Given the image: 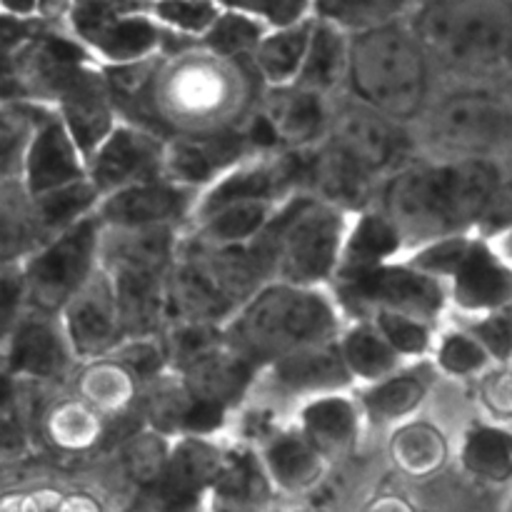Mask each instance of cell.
<instances>
[{
    "instance_id": "6da1fadb",
    "label": "cell",
    "mask_w": 512,
    "mask_h": 512,
    "mask_svg": "<svg viewBox=\"0 0 512 512\" xmlns=\"http://www.w3.org/2000/svg\"><path fill=\"white\" fill-rule=\"evenodd\" d=\"M503 183L495 158H420L380 185L373 208L393 220L405 250L415 253L475 233Z\"/></svg>"
},
{
    "instance_id": "7a4b0ae2",
    "label": "cell",
    "mask_w": 512,
    "mask_h": 512,
    "mask_svg": "<svg viewBox=\"0 0 512 512\" xmlns=\"http://www.w3.org/2000/svg\"><path fill=\"white\" fill-rule=\"evenodd\" d=\"M253 60H225L203 45L163 55L153 80V108L168 140L240 125L263 98Z\"/></svg>"
},
{
    "instance_id": "3957f363",
    "label": "cell",
    "mask_w": 512,
    "mask_h": 512,
    "mask_svg": "<svg viewBox=\"0 0 512 512\" xmlns=\"http://www.w3.org/2000/svg\"><path fill=\"white\" fill-rule=\"evenodd\" d=\"M410 23L435 75L453 83L512 78V0H425Z\"/></svg>"
},
{
    "instance_id": "277c9868",
    "label": "cell",
    "mask_w": 512,
    "mask_h": 512,
    "mask_svg": "<svg viewBox=\"0 0 512 512\" xmlns=\"http://www.w3.org/2000/svg\"><path fill=\"white\" fill-rule=\"evenodd\" d=\"M343 310L325 288L268 283L223 328L225 345L263 370L285 355L338 340Z\"/></svg>"
},
{
    "instance_id": "5b68a950",
    "label": "cell",
    "mask_w": 512,
    "mask_h": 512,
    "mask_svg": "<svg viewBox=\"0 0 512 512\" xmlns=\"http://www.w3.org/2000/svg\"><path fill=\"white\" fill-rule=\"evenodd\" d=\"M433 75L410 20L353 35L345 90L385 118L415 128L433 100Z\"/></svg>"
},
{
    "instance_id": "8992f818",
    "label": "cell",
    "mask_w": 512,
    "mask_h": 512,
    "mask_svg": "<svg viewBox=\"0 0 512 512\" xmlns=\"http://www.w3.org/2000/svg\"><path fill=\"white\" fill-rule=\"evenodd\" d=\"M355 215L313 195L285 200L253 240L270 283L323 288L333 283Z\"/></svg>"
},
{
    "instance_id": "52a82bcc",
    "label": "cell",
    "mask_w": 512,
    "mask_h": 512,
    "mask_svg": "<svg viewBox=\"0 0 512 512\" xmlns=\"http://www.w3.org/2000/svg\"><path fill=\"white\" fill-rule=\"evenodd\" d=\"M268 283L270 275L253 245L198 248L183 240L168 278L170 325L203 323L225 328Z\"/></svg>"
},
{
    "instance_id": "ba28073f",
    "label": "cell",
    "mask_w": 512,
    "mask_h": 512,
    "mask_svg": "<svg viewBox=\"0 0 512 512\" xmlns=\"http://www.w3.org/2000/svg\"><path fill=\"white\" fill-rule=\"evenodd\" d=\"M428 158H495L512 143V93L498 83H453L413 128Z\"/></svg>"
},
{
    "instance_id": "9c48e42d",
    "label": "cell",
    "mask_w": 512,
    "mask_h": 512,
    "mask_svg": "<svg viewBox=\"0 0 512 512\" xmlns=\"http://www.w3.org/2000/svg\"><path fill=\"white\" fill-rule=\"evenodd\" d=\"M408 263L443 280L463 318L512 308V263L480 233L455 235L410 253Z\"/></svg>"
},
{
    "instance_id": "30bf717a",
    "label": "cell",
    "mask_w": 512,
    "mask_h": 512,
    "mask_svg": "<svg viewBox=\"0 0 512 512\" xmlns=\"http://www.w3.org/2000/svg\"><path fill=\"white\" fill-rule=\"evenodd\" d=\"M333 298L343 315L370 320L375 313H400L435 325L448 310L450 290L435 275L423 273L408 260H393L365 273L338 278Z\"/></svg>"
},
{
    "instance_id": "8fae6325",
    "label": "cell",
    "mask_w": 512,
    "mask_h": 512,
    "mask_svg": "<svg viewBox=\"0 0 512 512\" xmlns=\"http://www.w3.org/2000/svg\"><path fill=\"white\" fill-rule=\"evenodd\" d=\"M325 140L378 185L420 160L413 128L385 118L383 113L355 100L348 90L330 100Z\"/></svg>"
},
{
    "instance_id": "7c38bea8",
    "label": "cell",
    "mask_w": 512,
    "mask_h": 512,
    "mask_svg": "<svg viewBox=\"0 0 512 512\" xmlns=\"http://www.w3.org/2000/svg\"><path fill=\"white\" fill-rule=\"evenodd\" d=\"M65 28L100 65H130L168 53L170 35L143 0H75Z\"/></svg>"
},
{
    "instance_id": "4fadbf2b",
    "label": "cell",
    "mask_w": 512,
    "mask_h": 512,
    "mask_svg": "<svg viewBox=\"0 0 512 512\" xmlns=\"http://www.w3.org/2000/svg\"><path fill=\"white\" fill-rule=\"evenodd\" d=\"M103 225L95 215L55 235L23 263L28 310L60 315L100 268Z\"/></svg>"
},
{
    "instance_id": "5bb4252c",
    "label": "cell",
    "mask_w": 512,
    "mask_h": 512,
    "mask_svg": "<svg viewBox=\"0 0 512 512\" xmlns=\"http://www.w3.org/2000/svg\"><path fill=\"white\" fill-rule=\"evenodd\" d=\"M255 155L243 123L210 133L175 135L165 143V180L203 193Z\"/></svg>"
},
{
    "instance_id": "9a60e30c",
    "label": "cell",
    "mask_w": 512,
    "mask_h": 512,
    "mask_svg": "<svg viewBox=\"0 0 512 512\" xmlns=\"http://www.w3.org/2000/svg\"><path fill=\"white\" fill-rule=\"evenodd\" d=\"M73 345L60 315L25 310L5 333V378L20 383H45L68 378L75 365Z\"/></svg>"
},
{
    "instance_id": "2e32d148",
    "label": "cell",
    "mask_w": 512,
    "mask_h": 512,
    "mask_svg": "<svg viewBox=\"0 0 512 512\" xmlns=\"http://www.w3.org/2000/svg\"><path fill=\"white\" fill-rule=\"evenodd\" d=\"M65 335L73 345L75 358L83 363L110 358L125 343L123 318H120L118 295L113 278L100 265L93 278L80 288V293L60 313Z\"/></svg>"
},
{
    "instance_id": "e0dca14e",
    "label": "cell",
    "mask_w": 512,
    "mask_h": 512,
    "mask_svg": "<svg viewBox=\"0 0 512 512\" xmlns=\"http://www.w3.org/2000/svg\"><path fill=\"white\" fill-rule=\"evenodd\" d=\"M165 143L150 130L120 123L88 160V178L103 198L133 185L165 178Z\"/></svg>"
},
{
    "instance_id": "ac0fdd59",
    "label": "cell",
    "mask_w": 512,
    "mask_h": 512,
    "mask_svg": "<svg viewBox=\"0 0 512 512\" xmlns=\"http://www.w3.org/2000/svg\"><path fill=\"white\" fill-rule=\"evenodd\" d=\"M255 383H260V388L278 398H295L303 405L308 400L323 398V395L345 393L355 380L345 365L338 340H330V343L285 355L278 363L260 370Z\"/></svg>"
},
{
    "instance_id": "d6986e66",
    "label": "cell",
    "mask_w": 512,
    "mask_h": 512,
    "mask_svg": "<svg viewBox=\"0 0 512 512\" xmlns=\"http://www.w3.org/2000/svg\"><path fill=\"white\" fill-rule=\"evenodd\" d=\"M198 190L183 188L170 180L133 185L100 200L95 218L103 228H188L198 208Z\"/></svg>"
},
{
    "instance_id": "ffe728a7",
    "label": "cell",
    "mask_w": 512,
    "mask_h": 512,
    "mask_svg": "<svg viewBox=\"0 0 512 512\" xmlns=\"http://www.w3.org/2000/svg\"><path fill=\"white\" fill-rule=\"evenodd\" d=\"M58 113L65 128L70 130L73 140L78 143L85 160L98 153L100 145L113 135L120 125L118 110H115L113 95H110L108 78L103 65H93L85 70L58 100Z\"/></svg>"
},
{
    "instance_id": "44dd1931",
    "label": "cell",
    "mask_w": 512,
    "mask_h": 512,
    "mask_svg": "<svg viewBox=\"0 0 512 512\" xmlns=\"http://www.w3.org/2000/svg\"><path fill=\"white\" fill-rule=\"evenodd\" d=\"M83 178H88V160L55 110L48 120L40 123L30 140L20 183L35 198Z\"/></svg>"
},
{
    "instance_id": "7402d4cb",
    "label": "cell",
    "mask_w": 512,
    "mask_h": 512,
    "mask_svg": "<svg viewBox=\"0 0 512 512\" xmlns=\"http://www.w3.org/2000/svg\"><path fill=\"white\" fill-rule=\"evenodd\" d=\"M330 100L300 85L265 88L258 110L278 135L283 150H305L323 143L330 125Z\"/></svg>"
},
{
    "instance_id": "603a6c76",
    "label": "cell",
    "mask_w": 512,
    "mask_h": 512,
    "mask_svg": "<svg viewBox=\"0 0 512 512\" xmlns=\"http://www.w3.org/2000/svg\"><path fill=\"white\" fill-rule=\"evenodd\" d=\"M363 408L345 393L308 400L298 410V430L328 463L343 460L358 448Z\"/></svg>"
},
{
    "instance_id": "cb8c5ba5",
    "label": "cell",
    "mask_w": 512,
    "mask_h": 512,
    "mask_svg": "<svg viewBox=\"0 0 512 512\" xmlns=\"http://www.w3.org/2000/svg\"><path fill=\"white\" fill-rule=\"evenodd\" d=\"M275 490L285 495H300L323 483L328 473V460L310 445V440L295 430H280L265 440L260 455Z\"/></svg>"
},
{
    "instance_id": "d4e9b609",
    "label": "cell",
    "mask_w": 512,
    "mask_h": 512,
    "mask_svg": "<svg viewBox=\"0 0 512 512\" xmlns=\"http://www.w3.org/2000/svg\"><path fill=\"white\" fill-rule=\"evenodd\" d=\"M278 208V203H265V200L225 205L195 218L183 230V240L198 248H243L268 228Z\"/></svg>"
},
{
    "instance_id": "484cf974",
    "label": "cell",
    "mask_w": 512,
    "mask_h": 512,
    "mask_svg": "<svg viewBox=\"0 0 512 512\" xmlns=\"http://www.w3.org/2000/svg\"><path fill=\"white\" fill-rule=\"evenodd\" d=\"M258 373V368H253L248 360H243L228 345H223V348L195 360L193 365L180 370L178 375L193 395L213 400V403L225 405V408H233L253 388Z\"/></svg>"
},
{
    "instance_id": "4316f807",
    "label": "cell",
    "mask_w": 512,
    "mask_h": 512,
    "mask_svg": "<svg viewBox=\"0 0 512 512\" xmlns=\"http://www.w3.org/2000/svg\"><path fill=\"white\" fill-rule=\"evenodd\" d=\"M435 375H438V365L420 360L390 375L383 383L365 385L358 400L363 415L373 423H400L410 418L428 398Z\"/></svg>"
},
{
    "instance_id": "83f0119b",
    "label": "cell",
    "mask_w": 512,
    "mask_h": 512,
    "mask_svg": "<svg viewBox=\"0 0 512 512\" xmlns=\"http://www.w3.org/2000/svg\"><path fill=\"white\" fill-rule=\"evenodd\" d=\"M403 253H408L405 250V240L400 235V230L395 228L393 220L383 210L368 208L355 215L335 280L380 268L385 263H393Z\"/></svg>"
},
{
    "instance_id": "f1b7e54d",
    "label": "cell",
    "mask_w": 512,
    "mask_h": 512,
    "mask_svg": "<svg viewBox=\"0 0 512 512\" xmlns=\"http://www.w3.org/2000/svg\"><path fill=\"white\" fill-rule=\"evenodd\" d=\"M273 498L265 465L253 450H233L225 458V468L210 490L213 512H265Z\"/></svg>"
},
{
    "instance_id": "f546056e",
    "label": "cell",
    "mask_w": 512,
    "mask_h": 512,
    "mask_svg": "<svg viewBox=\"0 0 512 512\" xmlns=\"http://www.w3.org/2000/svg\"><path fill=\"white\" fill-rule=\"evenodd\" d=\"M350 43H353V35L343 33L323 20H315L303 70L293 85L313 90L325 98H335L338 93H343L348 88Z\"/></svg>"
},
{
    "instance_id": "4dcf8cb0",
    "label": "cell",
    "mask_w": 512,
    "mask_h": 512,
    "mask_svg": "<svg viewBox=\"0 0 512 512\" xmlns=\"http://www.w3.org/2000/svg\"><path fill=\"white\" fill-rule=\"evenodd\" d=\"M340 353L348 365L353 380L365 385H375L388 380L390 375L408 368V360L383 338L373 323L358 320L355 325L345 328L338 338Z\"/></svg>"
},
{
    "instance_id": "1f68e13d",
    "label": "cell",
    "mask_w": 512,
    "mask_h": 512,
    "mask_svg": "<svg viewBox=\"0 0 512 512\" xmlns=\"http://www.w3.org/2000/svg\"><path fill=\"white\" fill-rule=\"evenodd\" d=\"M313 25L315 18H310L290 28L268 30L253 55V68L265 88H285L298 80L313 38Z\"/></svg>"
},
{
    "instance_id": "d6a6232c",
    "label": "cell",
    "mask_w": 512,
    "mask_h": 512,
    "mask_svg": "<svg viewBox=\"0 0 512 512\" xmlns=\"http://www.w3.org/2000/svg\"><path fill=\"white\" fill-rule=\"evenodd\" d=\"M425 0H313V18L348 35L370 33L410 20Z\"/></svg>"
},
{
    "instance_id": "836d02e7",
    "label": "cell",
    "mask_w": 512,
    "mask_h": 512,
    "mask_svg": "<svg viewBox=\"0 0 512 512\" xmlns=\"http://www.w3.org/2000/svg\"><path fill=\"white\" fill-rule=\"evenodd\" d=\"M138 380L115 358H100L83 365L78 378V398L98 410L105 420L118 418L133 408L138 398Z\"/></svg>"
},
{
    "instance_id": "e575fe53",
    "label": "cell",
    "mask_w": 512,
    "mask_h": 512,
    "mask_svg": "<svg viewBox=\"0 0 512 512\" xmlns=\"http://www.w3.org/2000/svg\"><path fill=\"white\" fill-rule=\"evenodd\" d=\"M33 198V195H30ZM100 190L90 178L78 180V183L63 185L50 193L35 195L33 198V213L38 220L40 230H43L45 240H53L55 235L65 233L68 228L78 225L80 220L90 218L98 210Z\"/></svg>"
},
{
    "instance_id": "d590c367",
    "label": "cell",
    "mask_w": 512,
    "mask_h": 512,
    "mask_svg": "<svg viewBox=\"0 0 512 512\" xmlns=\"http://www.w3.org/2000/svg\"><path fill=\"white\" fill-rule=\"evenodd\" d=\"M3 258L5 263H25L48 240L33 213V198L20 180L3 183Z\"/></svg>"
},
{
    "instance_id": "8d00e7d4",
    "label": "cell",
    "mask_w": 512,
    "mask_h": 512,
    "mask_svg": "<svg viewBox=\"0 0 512 512\" xmlns=\"http://www.w3.org/2000/svg\"><path fill=\"white\" fill-rule=\"evenodd\" d=\"M390 455L400 473L410 478H430L448 460V443L438 428L428 423H408L398 428L390 443Z\"/></svg>"
},
{
    "instance_id": "74e56055",
    "label": "cell",
    "mask_w": 512,
    "mask_h": 512,
    "mask_svg": "<svg viewBox=\"0 0 512 512\" xmlns=\"http://www.w3.org/2000/svg\"><path fill=\"white\" fill-rule=\"evenodd\" d=\"M463 465L485 483H508L512 478V433L495 425H475L465 435Z\"/></svg>"
},
{
    "instance_id": "f35d334b",
    "label": "cell",
    "mask_w": 512,
    "mask_h": 512,
    "mask_svg": "<svg viewBox=\"0 0 512 512\" xmlns=\"http://www.w3.org/2000/svg\"><path fill=\"white\" fill-rule=\"evenodd\" d=\"M45 433L58 448L85 450L103 443L105 418L83 398H68L45 413Z\"/></svg>"
},
{
    "instance_id": "ab89813d",
    "label": "cell",
    "mask_w": 512,
    "mask_h": 512,
    "mask_svg": "<svg viewBox=\"0 0 512 512\" xmlns=\"http://www.w3.org/2000/svg\"><path fill=\"white\" fill-rule=\"evenodd\" d=\"M265 35H268V28L260 20L238 13V10L223 8V13L218 15L213 28L205 33L200 45L208 53L225 60H253L255 50L263 43Z\"/></svg>"
},
{
    "instance_id": "60d3db41",
    "label": "cell",
    "mask_w": 512,
    "mask_h": 512,
    "mask_svg": "<svg viewBox=\"0 0 512 512\" xmlns=\"http://www.w3.org/2000/svg\"><path fill=\"white\" fill-rule=\"evenodd\" d=\"M148 10L168 35L200 43L223 13V5L218 0H158Z\"/></svg>"
},
{
    "instance_id": "b9f144b4",
    "label": "cell",
    "mask_w": 512,
    "mask_h": 512,
    "mask_svg": "<svg viewBox=\"0 0 512 512\" xmlns=\"http://www.w3.org/2000/svg\"><path fill=\"white\" fill-rule=\"evenodd\" d=\"M490 363L493 358L488 350L465 328L450 330L435 345V365L440 373L453 378H483L490 373Z\"/></svg>"
},
{
    "instance_id": "7bdbcfd3",
    "label": "cell",
    "mask_w": 512,
    "mask_h": 512,
    "mask_svg": "<svg viewBox=\"0 0 512 512\" xmlns=\"http://www.w3.org/2000/svg\"><path fill=\"white\" fill-rule=\"evenodd\" d=\"M365 323H373L375 328L383 333V338L388 340L408 363L410 360L420 363L435 345V325L418 318H410V315L375 313L373 318L365 320Z\"/></svg>"
},
{
    "instance_id": "ee69618b",
    "label": "cell",
    "mask_w": 512,
    "mask_h": 512,
    "mask_svg": "<svg viewBox=\"0 0 512 512\" xmlns=\"http://www.w3.org/2000/svg\"><path fill=\"white\" fill-rule=\"evenodd\" d=\"M170 453H173V445L155 430L135 433L133 438L125 440V465L140 483V488L163 478L170 463Z\"/></svg>"
},
{
    "instance_id": "f6af8a7d",
    "label": "cell",
    "mask_w": 512,
    "mask_h": 512,
    "mask_svg": "<svg viewBox=\"0 0 512 512\" xmlns=\"http://www.w3.org/2000/svg\"><path fill=\"white\" fill-rule=\"evenodd\" d=\"M208 505L210 495L183 488L163 475L155 483L140 488L125 512H205Z\"/></svg>"
},
{
    "instance_id": "bcb514c9",
    "label": "cell",
    "mask_w": 512,
    "mask_h": 512,
    "mask_svg": "<svg viewBox=\"0 0 512 512\" xmlns=\"http://www.w3.org/2000/svg\"><path fill=\"white\" fill-rule=\"evenodd\" d=\"M110 358H115L125 370H130L140 385L155 383V380H160L163 375H168L170 370L163 335L125 340Z\"/></svg>"
},
{
    "instance_id": "7dc6e473",
    "label": "cell",
    "mask_w": 512,
    "mask_h": 512,
    "mask_svg": "<svg viewBox=\"0 0 512 512\" xmlns=\"http://www.w3.org/2000/svg\"><path fill=\"white\" fill-rule=\"evenodd\" d=\"M218 3L260 20L268 30L290 28L313 18V0H218Z\"/></svg>"
},
{
    "instance_id": "c3c4849f",
    "label": "cell",
    "mask_w": 512,
    "mask_h": 512,
    "mask_svg": "<svg viewBox=\"0 0 512 512\" xmlns=\"http://www.w3.org/2000/svg\"><path fill=\"white\" fill-rule=\"evenodd\" d=\"M460 328L475 335L495 363H512V308L495 310V313L478 315V318H465Z\"/></svg>"
},
{
    "instance_id": "681fc988",
    "label": "cell",
    "mask_w": 512,
    "mask_h": 512,
    "mask_svg": "<svg viewBox=\"0 0 512 512\" xmlns=\"http://www.w3.org/2000/svg\"><path fill=\"white\" fill-rule=\"evenodd\" d=\"M485 405L495 418L510 420L512 418V368L503 365L495 373L483 375V385H480Z\"/></svg>"
},
{
    "instance_id": "f907efd6",
    "label": "cell",
    "mask_w": 512,
    "mask_h": 512,
    "mask_svg": "<svg viewBox=\"0 0 512 512\" xmlns=\"http://www.w3.org/2000/svg\"><path fill=\"white\" fill-rule=\"evenodd\" d=\"M0 10L10 18L43 20L40 18V0H0Z\"/></svg>"
},
{
    "instance_id": "816d5d0a",
    "label": "cell",
    "mask_w": 512,
    "mask_h": 512,
    "mask_svg": "<svg viewBox=\"0 0 512 512\" xmlns=\"http://www.w3.org/2000/svg\"><path fill=\"white\" fill-rule=\"evenodd\" d=\"M368 512H415L413 505L400 498H380L370 505Z\"/></svg>"
},
{
    "instance_id": "f5cc1de1",
    "label": "cell",
    "mask_w": 512,
    "mask_h": 512,
    "mask_svg": "<svg viewBox=\"0 0 512 512\" xmlns=\"http://www.w3.org/2000/svg\"><path fill=\"white\" fill-rule=\"evenodd\" d=\"M495 243V248L500 250V255H503L505 260H508V263H512V225H508V228L505 230H500L498 235H493V238H490Z\"/></svg>"
},
{
    "instance_id": "db71d44e",
    "label": "cell",
    "mask_w": 512,
    "mask_h": 512,
    "mask_svg": "<svg viewBox=\"0 0 512 512\" xmlns=\"http://www.w3.org/2000/svg\"><path fill=\"white\" fill-rule=\"evenodd\" d=\"M145 5H153V3H158V0H143Z\"/></svg>"
},
{
    "instance_id": "11a10c76",
    "label": "cell",
    "mask_w": 512,
    "mask_h": 512,
    "mask_svg": "<svg viewBox=\"0 0 512 512\" xmlns=\"http://www.w3.org/2000/svg\"><path fill=\"white\" fill-rule=\"evenodd\" d=\"M508 90L512 93V78H508Z\"/></svg>"
},
{
    "instance_id": "9f6ffc18",
    "label": "cell",
    "mask_w": 512,
    "mask_h": 512,
    "mask_svg": "<svg viewBox=\"0 0 512 512\" xmlns=\"http://www.w3.org/2000/svg\"><path fill=\"white\" fill-rule=\"evenodd\" d=\"M510 368H512V363H510Z\"/></svg>"
}]
</instances>
